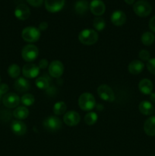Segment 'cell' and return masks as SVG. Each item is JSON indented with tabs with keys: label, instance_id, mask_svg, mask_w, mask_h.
Masks as SVG:
<instances>
[{
	"label": "cell",
	"instance_id": "39",
	"mask_svg": "<svg viewBox=\"0 0 155 156\" xmlns=\"http://www.w3.org/2000/svg\"><path fill=\"white\" fill-rule=\"evenodd\" d=\"M124 1L126 4L132 5L134 3V2H135V0H124Z\"/></svg>",
	"mask_w": 155,
	"mask_h": 156
},
{
	"label": "cell",
	"instance_id": "30",
	"mask_svg": "<svg viewBox=\"0 0 155 156\" xmlns=\"http://www.w3.org/2000/svg\"><path fill=\"white\" fill-rule=\"evenodd\" d=\"M34 96L32 94H25L21 97V101L25 106H30L34 103Z\"/></svg>",
	"mask_w": 155,
	"mask_h": 156
},
{
	"label": "cell",
	"instance_id": "14",
	"mask_svg": "<svg viewBox=\"0 0 155 156\" xmlns=\"http://www.w3.org/2000/svg\"><path fill=\"white\" fill-rule=\"evenodd\" d=\"M15 15L18 19L24 21L29 18L30 15V11L28 6L24 4H20L15 10Z\"/></svg>",
	"mask_w": 155,
	"mask_h": 156
},
{
	"label": "cell",
	"instance_id": "41",
	"mask_svg": "<svg viewBox=\"0 0 155 156\" xmlns=\"http://www.w3.org/2000/svg\"><path fill=\"white\" fill-rule=\"evenodd\" d=\"M0 82H1V76H0Z\"/></svg>",
	"mask_w": 155,
	"mask_h": 156
},
{
	"label": "cell",
	"instance_id": "17",
	"mask_svg": "<svg viewBox=\"0 0 155 156\" xmlns=\"http://www.w3.org/2000/svg\"><path fill=\"white\" fill-rule=\"evenodd\" d=\"M15 89L18 92H26L29 90L30 85L28 81L23 77L17 79L15 82Z\"/></svg>",
	"mask_w": 155,
	"mask_h": 156
},
{
	"label": "cell",
	"instance_id": "33",
	"mask_svg": "<svg viewBox=\"0 0 155 156\" xmlns=\"http://www.w3.org/2000/svg\"><path fill=\"white\" fill-rule=\"evenodd\" d=\"M26 1L33 7H40L43 2V0H26Z\"/></svg>",
	"mask_w": 155,
	"mask_h": 156
},
{
	"label": "cell",
	"instance_id": "16",
	"mask_svg": "<svg viewBox=\"0 0 155 156\" xmlns=\"http://www.w3.org/2000/svg\"><path fill=\"white\" fill-rule=\"evenodd\" d=\"M126 15L122 11L117 10L112 12V15H111V21L112 24L115 26H122L126 23Z\"/></svg>",
	"mask_w": 155,
	"mask_h": 156
},
{
	"label": "cell",
	"instance_id": "31",
	"mask_svg": "<svg viewBox=\"0 0 155 156\" xmlns=\"http://www.w3.org/2000/svg\"><path fill=\"white\" fill-rule=\"evenodd\" d=\"M147 69L151 74L155 75V58L150 59L147 61Z\"/></svg>",
	"mask_w": 155,
	"mask_h": 156
},
{
	"label": "cell",
	"instance_id": "6",
	"mask_svg": "<svg viewBox=\"0 0 155 156\" xmlns=\"http://www.w3.org/2000/svg\"><path fill=\"white\" fill-rule=\"evenodd\" d=\"M43 127L49 132H56L62 126V123L59 117L56 116H50L43 120Z\"/></svg>",
	"mask_w": 155,
	"mask_h": 156
},
{
	"label": "cell",
	"instance_id": "2",
	"mask_svg": "<svg viewBox=\"0 0 155 156\" xmlns=\"http://www.w3.org/2000/svg\"><path fill=\"white\" fill-rule=\"evenodd\" d=\"M78 105L83 111H91L94 109L96 105L95 98L91 93H83L78 98Z\"/></svg>",
	"mask_w": 155,
	"mask_h": 156
},
{
	"label": "cell",
	"instance_id": "11",
	"mask_svg": "<svg viewBox=\"0 0 155 156\" xmlns=\"http://www.w3.org/2000/svg\"><path fill=\"white\" fill-rule=\"evenodd\" d=\"M65 0H45V8L51 13L58 12L63 9Z\"/></svg>",
	"mask_w": 155,
	"mask_h": 156
},
{
	"label": "cell",
	"instance_id": "19",
	"mask_svg": "<svg viewBox=\"0 0 155 156\" xmlns=\"http://www.w3.org/2000/svg\"><path fill=\"white\" fill-rule=\"evenodd\" d=\"M140 91L144 94H150L153 91V83L147 79H144L140 81L138 84Z\"/></svg>",
	"mask_w": 155,
	"mask_h": 156
},
{
	"label": "cell",
	"instance_id": "27",
	"mask_svg": "<svg viewBox=\"0 0 155 156\" xmlns=\"http://www.w3.org/2000/svg\"><path fill=\"white\" fill-rule=\"evenodd\" d=\"M8 74L13 79H16L21 74V69L17 64H12L8 69Z\"/></svg>",
	"mask_w": 155,
	"mask_h": 156
},
{
	"label": "cell",
	"instance_id": "12",
	"mask_svg": "<svg viewBox=\"0 0 155 156\" xmlns=\"http://www.w3.org/2000/svg\"><path fill=\"white\" fill-rule=\"evenodd\" d=\"M81 120V117L78 113L75 111H68L65 113L63 117V121L67 126H74L79 123Z\"/></svg>",
	"mask_w": 155,
	"mask_h": 156
},
{
	"label": "cell",
	"instance_id": "36",
	"mask_svg": "<svg viewBox=\"0 0 155 156\" xmlns=\"http://www.w3.org/2000/svg\"><path fill=\"white\" fill-rule=\"evenodd\" d=\"M149 28L153 32H155V16L152 17L149 21Z\"/></svg>",
	"mask_w": 155,
	"mask_h": 156
},
{
	"label": "cell",
	"instance_id": "20",
	"mask_svg": "<svg viewBox=\"0 0 155 156\" xmlns=\"http://www.w3.org/2000/svg\"><path fill=\"white\" fill-rule=\"evenodd\" d=\"M144 133L150 136H155V117H150L144 122Z\"/></svg>",
	"mask_w": 155,
	"mask_h": 156
},
{
	"label": "cell",
	"instance_id": "24",
	"mask_svg": "<svg viewBox=\"0 0 155 156\" xmlns=\"http://www.w3.org/2000/svg\"><path fill=\"white\" fill-rule=\"evenodd\" d=\"M67 109V106L64 101H58L53 105V111L55 115L60 116L65 113Z\"/></svg>",
	"mask_w": 155,
	"mask_h": 156
},
{
	"label": "cell",
	"instance_id": "29",
	"mask_svg": "<svg viewBox=\"0 0 155 156\" xmlns=\"http://www.w3.org/2000/svg\"><path fill=\"white\" fill-rule=\"evenodd\" d=\"M93 25L94 27L98 31H101L105 28L106 26V22H105L104 19L101 17H97L94 19V22H93Z\"/></svg>",
	"mask_w": 155,
	"mask_h": 156
},
{
	"label": "cell",
	"instance_id": "26",
	"mask_svg": "<svg viewBox=\"0 0 155 156\" xmlns=\"http://www.w3.org/2000/svg\"><path fill=\"white\" fill-rule=\"evenodd\" d=\"M154 35L150 32H145L141 36V42L145 46H150L154 42Z\"/></svg>",
	"mask_w": 155,
	"mask_h": 156
},
{
	"label": "cell",
	"instance_id": "23",
	"mask_svg": "<svg viewBox=\"0 0 155 156\" xmlns=\"http://www.w3.org/2000/svg\"><path fill=\"white\" fill-rule=\"evenodd\" d=\"M29 115V111L26 107H18L13 111V116L18 120H24Z\"/></svg>",
	"mask_w": 155,
	"mask_h": 156
},
{
	"label": "cell",
	"instance_id": "4",
	"mask_svg": "<svg viewBox=\"0 0 155 156\" xmlns=\"http://www.w3.org/2000/svg\"><path fill=\"white\" fill-rule=\"evenodd\" d=\"M21 37L26 42H36L40 37V30L35 27H27L23 29Z\"/></svg>",
	"mask_w": 155,
	"mask_h": 156
},
{
	"label": "cell",
	"instance_id": "1",
	"mask_svg": "<svg viewBox=\"0 0 155 156\" xmlns=\"http://www.w3.org/2000/svg\"><path fill=\"white\" fill-rule=\"evenodd\" d=\"M78 40L84 45H93L98 41V34L93 29H84L79 34Z\"/></svg>",
	"mask_w": 155,
	"mask_h": 156
},
{
	"label": "cell",
	"instance_id": "15",
	"mask_svg": "<svg viewBox=\"0 0 155 156\" xmlns=\"http://www.w3.org/2000/svg\"><path fill=\"white\" fill-rule=\"evenodd\" d=\"M11 129L17 136H23L27 132V126L20 120H13L11 123Z\"/></svg>",
	"mask_w": 155,
	"mask_h": 156
},
{
	"label": "cell",
	"instance_id": "13",
	"mask_svg": "<svg viewBox=\"0 0 155 156\" xmlns=\"http://www.w3.org/2000/svg\"><path fill=\"white\" fill-rule=\"evenodd\" d=\"M90 10L93 15L96 16H100L104 14L106 6L101 0H92L90 3Z\"/></svg>",
	"mask_w": 155,
	"mask_h": 156
},
{
	"label": "cell",
	"instance_id": "7",
	"mask_svg": "<svg viewBox=\"0 0 155 156\" xmlns=\"http://www.w3.org/2000/svg\"><path fill=\"white\" fill-rule=\"evenodd\" d=\"M97 93L101 99L105 101L112 102L115 100V94L112 88L106 84L100 85L97 88Z\"/></svg>",
	"mask_w": 155,
	"mask_h": 156
},
{
	"label": "cell",
	"instance_id": "10",
	"mask_svg": "<svg viewBox=\"0 0 155 156\" xmlns=\"http://www.w3.org/2000/svg\"><path fill=\"white\" fill-rule=\"evenodd\" d=\"M22 73L23 76L27 79H34L39 75L40 68L36 64H26L23 66Z\"/></svg>",
	"mask_w": 155,
	"mask_h": 156
},
{
	"label": "cell",
	"instance_id": "34",
	"mask_svg": "<svg viewBox=\"0 0 155 156\" xmlns=\"http://www.w3.org/2000/svg\"><path fill=\"white\" fill-rule=\"evenodd\" d=\"M9 89V86H8L7 84L3 83V84H2V85H0V92H1L3 95H5V94H7Z\"/></svg>",
	"mask_w": 155,
	"mask_h": 156
},
{
	"label": "cell",
	"instance_id": "32",
	"mask_svg": "<svg viewBox=\"0 0 155 156\" xmlns=\"http://www.w3.org/2000/svg\"><path fill=\"white\" fill-rule=\"evenodd\" d=\"M139 56L140 59H141L142 61H148L150 58V52L147 51L146 50H142L139 52Z\"/></svg>",
	"mask_w": 155,
	"mask_h": 156
},
{
	"label": "cell",
	"instance_id": "22",
	"mask_svg": "<svg viewBox=\"0 0 155 156\" xmlns=\"http://www.w3.org/2000/svg\"><path fill=\"white\" fill-rule=\"evenodd\" d=\"M89 9V4L86 0H78L74 5V10L78 15H84Z\"/></svg>",
	"mask_w": 155,
	"mask_h": 156
},
{
	"label": "cell",
	"instance_id": "35",
	"mask_svg": "<svg viewBox=\"0 0 155 156\" xmlns=\"http://www.w3.org/2000/svg\"><path fill=\"white\" fill-rule=\"evenodd\" d=\"M38 66H39L40 69H44L47 68V66H48V61H47L46 59H41V60L39 62Z\"/></svg>",
	"mask_w": 155,
	"mask_h": 156
},
{
	"label": "cell",
	"instance_id": "28",
	"mask_svg": "<svg viewBox=\"0 0 155 156\" xmlns=\"http://www.w3.org/2000/svg\"><path fill=\"white\" fill-rule=\"evenodd\" d=\"M97 119H98V117L95 112H90L85 115L84 120L85 123L90 126V125H94V123H97Z\"/></svg>",
	"mask_w": 155,
	"mask_h": 156
},
{
	"label": "cell",
	"instance_id": "5",
	"mask_svg": "<svg viewBox=\"0 0 155 156\" xmlns=\"http://www.w3.org/2000/svg\"><path fill=\"white\" fill-rule=\"evenodd\" d=\"M39 54L38 48L33 44H28L24 47L21 50V56L26 62H33L37 58Z\"/></svg>",
	"mask_w": 155,
	"mask_h": 156
},
{
	"label": "cell",
	"instance_id": "9",
	"mask_svg": "<svg viewBox=\"0 0 155 156\" xmlns=\"http://www.w3.org/2000/svg\"><path fill=\"white\" fill-rule=\"evenodd\" d=\"M2 103L6 108H15L20 104V98L15 93H7L2 97Z\"/></svg>",
	"mask_w": 155,
	"mask_h": 156
},
{
	"label": "cell",
	"instance_id": "40",
	"mask_svg": "<svg viewBox=\"0 0 155 156\" xmlns=\"http://www.w3.org/2000/svg\"><path fill=\"white\" fill-rule=\"evenodd\" d=\"M2 96H4V95H3V94L0 92V101L2 100Z\"/></svg>",
	"mask_w": 155,
	"mask_h": 156
},
{
	"label": "cell",
	"instance_id": "25",
	"mask_svg": "<svg viewBox=\"0 0 155 156\" xmlns=\"http://www.w3.org/2000/svg\"><path fill=\"white\" fill-rule=\"evenodd\" d=\"M36 87L40 89L46 90L47 88H49L50 85V80L48 77H46V76H42V77H39L38 79H36Z\"/></svg>",
	"mask_w": 155,
	"mask_h": 156
},
{
	"label": "cell",
	"instance_id": "43",
	"mask_svg": "<svg viewBox=\"0 0 155 156\" xmlns=\"http://www.w3.org/2000/svg\"><path fill=\"white\" fill-rule=\"evenodd\" d=\"M154 112H155V110H154Z\"/></svg>",
	"mask_w": 155,
	"mask_h": 156
},
{
	"label": "cell",
	"instance_id": "8",
	"mask_svg": "<svg viewBox=\"0 0 155 156\" xmlns=\"http://www.w3.org/2000/svg\"><path fill=\"white\" fill-rule=\"evenodd\" d=\"M64 72V66L59 60H53L49 66V74L53 78H59Z\"/></svg>",
	"mask_w": 155,
	"mask_h": 156
},
{
	"label": "cell",
	"instance_id": "3",
	"mask_svg": "<svg viewBox=\"0 0 155 156\" xmlns=\"http://www.w3.org/2000/svg\"><path fill=\"white\" fill-rule=\"evenodd\" d=\"M133 10L138 16L144 18L148 16L151 13L152 7L150 3L147 2L144 0H140L134 4Z\"/></svg>",
	"mask_w": 155,
	"mask_h": 156
},
{
	"label": "cell",
	"instance_id": "18",
	"mask_svg": "<svg viewBox=\"0 0 155 156\" xmlns=\"http://www.w3.org/2000/svg\"><path fill=\"white\" fill-rule=\"evenodd\" d=\"M129 71L132 75H138L143 71L144 68V64L141 60L135 59L132 61L129 65Z\"/></svg>",
	"mask_w": 155,
	"mask_h": 156
},
{
	"label": "cell",
	"instance_id": "38",
	"mask_svg": "<svg viewBox=\"0 0 155 156\" xmlns=\"http://www.w3.org/2000/svg\"><path fill=\"white\" fill-rule=\"evenodd\" d=\"M150 99L153 103H155V93H151V94H150Z\"/></svg>",
	"mask_w": 155,
	"mask_h": 156
},
{
	"label": "cell",
	"instance_id": "42",
	"mask_svg": "<svg viewBox=\"0 0 155 156\" xmlns=\"http://www.w3.org/2000/svg\"><path fill=\"white\" fill-rule=\"evenodd\" d=\"M151 156H155V155H151Z\"/></svg>",
	"mask_w": 155,
	"mask_h": 156
},
{
	"label": "cell",
	"instance_id": "21",
	"mask_svg": "<svg viewBox=\"0 0 155 156\" xmlns=\"http://www.w3.org/2000/svg\"><path fill=\"white\" fill-rule=\"evenodd\" d=\"M138 109H139V111L143 115L145 116L151 115L153 113V111H154L153 105L150 101H141L139 104Z\"/></svg>",
	"mask_w": 155,
	"mask_h": 156
},
{
	"label": "cell",
	"instance_id": "37",
	"mask_svg": "<svg viewBox=\"0 0 155 156\" xmlns=\"http://www.w3.org/2000/svg\"><path fill=\"white\" fill-rule=\"evenodd\" d=\"M47 27H48V23L46 22V21H43V22H41L40 24H39V27H38V29L41 31V30H46Z\"/></svg>",
	"mask_w": 155,
	"mask_h": 156
}]
</instances>
